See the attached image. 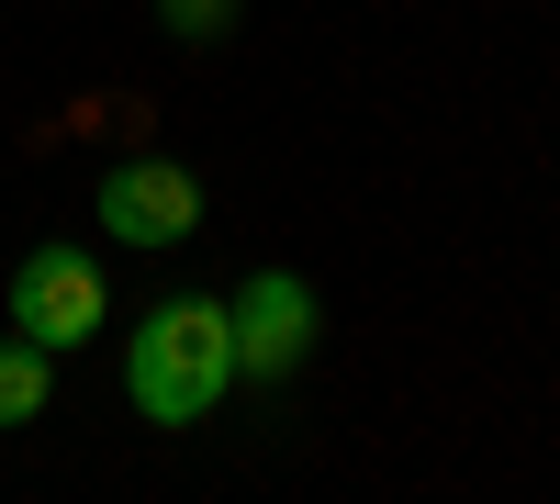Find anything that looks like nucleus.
<instances>
[{
	"instance_id": "1",
	"label": "nucleus",
	"mask_w": 560,
	"mask_h": 504,
	"mask_svg": "<svg viewBox=\"0 0 560 504\" xmlns=\"http://www.w3.org/2000/svg\"><path fill=\"white\" fill-rule=\"evenodd\" d=\"M124 392L147 426H202L224 392H236V337H224V303L213 292H168L135 314L124 337Z\"/></svg>"
},
{
	"instance_id": "2",
	"label": "nucleus",
	"mask_w": 560,
	"mask_h": 504,
	"mask_svg": "<svg viewBox=\"0 0 560 504\" xmlns=\"http://www.w3.org/2000/svg\"><path fill=\"white\" fill-rule=\"evenodd\" d=\"M224 337H236V382H292L325 337V303L303 269H247V292H224Z\"/></svg>"
},
{
	"instance_id": "3",
	"label": "nucleus",
	"mask_w": 560,
	"mask_h": 504,
	"mask_svg": "<svg viewBox=\"0 0 560 504\" xmlns=\"http://www.w3.org/2000/svg\"><path fill=\"white\" fill-rule=\"evenodd\" d=\"M90 213H102L113 247H179L202 224V179L179 168V157H113L102 191H90Z\"/></svg>"
},
{
	"instance_id": "4",
	"label": "nucleus",
	"mask_w": 560,
	"mask_h": 504,
	"mask_svg": "<svg viewBox=\"0 0 560 504\" xmlns=\"http://www.w3.org/2000/svg\"><path fill=\"white\" fill-rule=\"evenodd\" d=\"M102 314H113V292H102V258H79V247H34L23 269H12V326L34 337V348H90L102 337Z\"/></svg>"
},
{
	"instance_id": "5",
	"label": "nucleus",
	"mask_w": 560,
	"mask_h": 504,
	"mask_svg": "<svg viewBox=\"0 0 560 504\" xmlns=\"http://www.w3.org/2000/svg\"><path fill=\"white\" fill-rule=\"evenodd\" d=\"M45 392H57V348H34V337L12 326V337H0V426H34Z\"/></svg>"
},
{
	"instance_id": "6",
	"label": "nucleus",
	"mask_w": 560,
	"mask_h": 504,
	"mask_svg": "<svg viewBox=\"0 0 560 504\" xmlns=\"http://www.w3.org/2000/svg\"><path fill=\"white\" fill-rule=\"evenodd\" d=\"M158 23H168L179 45H213L224 23H236V0H158Z\"/></svg>"
}]
</instances>
